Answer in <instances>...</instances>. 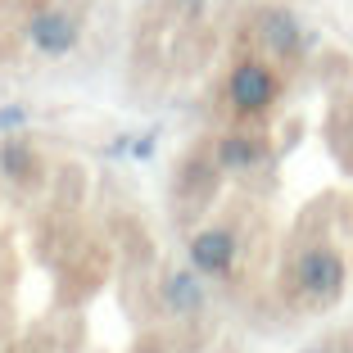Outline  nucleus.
I'll use <instances>...</instances> for the list:
<instances>
[{"mask_svg":"<svg viewBox=\"0 0 353 353\" xmlns=\"http://www.w3.org/2000/svg\"><path fill=\"white\" fill-rule=\"evenodd\" d=\"M294 276H299V290L308 294L312 303H331L335 294L344 290V263L335 250H308L299 259V268H294Z\"/></svg>","mask_w":353,"mask_h":353,"instance_id":"1","label":"nucleus"},{"mask_svg":"<svg viewBox=\"0 0 353 353\" xmlns=\"http://www.w3.org/2000/svg\"><path fill=\"white\" fill-rule=\"evenodd\" d=\"M227 95H231V104H236L240 114H259V109H268V104L276 100V77H272L268 63L245 59V63H236V73H231V82H227Z\"/></svg>","mask_w":353,"mask_h":353,"instance_id":"2","label":"nucleus"},{"mask_svg":"<svg viewBox=\"0 0 353 353\" xmlns=\"http://www.w3.org/2000/svg\"><path fill=\"white\" fill-rule=\"evenodd\" d=\"M28 41L41 54H68L77 46V23L59 10H41V14H32V23H28Z\"/></svg>","mask_w":353,"mask_h":353,"instance_id":"3","label":"nucleus"},{"mask_svg":"<svg viewBox=\"0 0 353 353\" xmlns=\"http://www.w3.org/2000/svg\"><path fill=\"white\" fill-rule=\"evenodd\" d=\"M190 263H195L199 276H227L231 263H236V240L218 227L199 231V236L190 240Z\"/></svg>","mask_w":353,"mask_h":353,"instance_id":"4","label":"nucleus"},{"mask_svg":"<svg viewBox=\"0 0 353 353\" xmlns=\"http://www.w3.org/2000/svg\"><path fill=\"white\" fill-rule=\"evenodd\" d=\"M263 41L272 46V50L276 54H294L299 50V23L290 19V14H281V10H268L263 14Z\"/></svg>","mask_w":353,"mask_h":353,"instance_id":"5","label":"nucleus"},{"mask_svg":"<svg viewBox=\"0 0 353 353\" xmlns=\"http://www.w3.org/2000/svg\"><path fill=\"white\" fill-rule=\"evenodd\" d=\"M163 299L172 312H199L204 308V290H199L195 272H172L168 285H163Z\"/></svg>","mask_w":353,"mask_h":353,"instance_id":"6","label":"nucleus"},{"mask_svg":"<svg viewBox=\"0 0 353 353\" xmlns=\"http://www.w3.org/2000/svg\"><path fill=\"white\" fill-rule=\"evenodd\" d=\"M263 141H254V136H227L218 145V159L222 168H231V172H245V168H259L263 163Z\"/></svg>","mask_w":353,"mask_h":353,"instance_id":"7","label":"nucleus"},{"mask_svg":"<svg viewBox=\"0 0 353 353\" xmlns=\"http://www.w3.org/2000/svg\"><path fill=\"white\" fill-rule=\"evenodd\" d=\"M32 163H37V159H32V150L23 145V141H5V145H0V168H5L14 181L32 176Z\"/></svg>","mask_w":353,"mask_h":353,"instance_id":"8","label":"nucleus"},{"mask_svg":"<svg viewBox=\"0 0 353 353\" xmlns=\"http://www.w3.org/2000/svg\"><path fill=\"white\" fill-rule=\"evenodd\" d=\"M23 118H28V114H23V109H5V114H0V127H19Z\"/></svg>","mask_w":353,"mask_h":353,"instance_id":"9","label":"nucleus"},{"mask_svg":"<svg viewBox=\"0 0 353 353\" xmlns=\"http://www.w3.org/2000/svg\"><path fill=\"white\" fill-rule=\"evenodd\" d=\"M312 353H326V349H312Z\"/></svg>","mask_w":353,"mask_h":353,"instance_id":"10","label":"nucleus"}]
</instances>
